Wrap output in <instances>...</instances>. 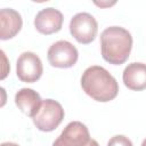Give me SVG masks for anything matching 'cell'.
Returning a JSON list of instances; mask_svg holds the SVG:
<instances>
[{
    "instance_id": "1",
    "label": "cell",
    "mask_w": 146,
    "mask_h": 146,
    "mask_svg": "<svg viewBox=\"0 0 146 146\" xmlns=\"http://www.w3.org/2000/svg\"><path fill=\"white\" fill-rule=\"evenodd\" d=\"M82 90L94 100L106 103L113 100L119 94V84L115 78L104 67L89 66L81 76Z\"/></svg>"
},
{
    "instance_id": "2",
    "label": "cell",
    "mask_w": 146,
    "mask_h": 146,
    "mask_svg": "<svg viewBox=\"0 0 146 146\" xmlns=\"http://www.w3.org/2000/svg\"><path fill=\"white\" fill-rule=\"evenodd\" d=\"M132 48L131 33L122 26L106 27L100 34V51L105 62L113 65L125 63Z\"/></svg>"
},
{
    "instance_id": "3",
    "label": "cell",
    "mask_w": 146,
    "mask_h": 146,
    "mask_svg": "<svg viewBox=\"0 0 146 146\" xmlns=\"http://www.w3.org/2000/svg\"><path fill=\"white\" fill-rule=\"evenodd\" d=\"M65 112L63 106L54 99L42 100V105L38 114L32 119L36 129L43 132L54 131L64 120Z\"/></svg>"
},
{
    "instance_id": "4",
    "label": "cell",
    "mask_w": 146,
    "mask_h": 146,
    "mask_svg": "<svg viewBox=\"0 0 146 146\" xmlns=\"http://www.w3.org/2000/svg\"><path fill=\"white\" fill-rule=\"evenodd\" d=\"M52 146H99L98 143L90 137L86 124L80 121L70 122L62 133L54 141Z\"/></svg>"
},
{
    "instance_id": "5",
    "label": "cell",
    "mask_w": 146,
    "mask_h": 146,
    "mask_svg": "<svg viewBox=\"0 0 146 146\" xmlns=\"http://www.w3.org/2000/svg\"><path fill=\"white\" fill-rule=\"evenodd\" d=\"M70 33L81 44L91 43L98 31L96 18L89 13H78L70 21Z\"/></svg>"
},
{
    "instance_id": "6",
    "label": "cell",
    "mask_w": 146,
    "mask_h": 146,
    "mask_svg": "<svg viewBox=\"0 0 146 146\" xmlns=\"http://www.w3.org/2000/svg\"><path fill=\"white\" fill-rule=\"evenodd\" d=\"M48 62L51 66L58 68H70L74 66L79 58L78 49L66 40H59L52 43L47 52Z\"/></svg>"
},
{
    "instance_id": "7",
    "label": "cell",
    "mask_w": 146,
    "mask_h": 146,
    "mask_svg": "<svg viewBox=\"0 0 146 146\" xmlns=\"http://www.w3.org/2000/svg\"><path fill=\"white\" fill-rule=\"evenodd\" d=\"M43 73L40 57L32 51H24L16 62V75L22 82H36Z\"/></svg>"
},
{
    "instance_id": "8",
    "label": "cell",
    "mask_w": 146,
    "mask_h": 146,
    "mask_svg": "<svg viewBox=\"0 0 146 146\" xmlns=\"http://www.w3.org/2000/svg\"><path fill=\"white\" fill-rule=\"evenodd\" d=\"M63 22H64L63 14L54 7H48L41 9L35 15L34 27L41 34L49 35L60 31L63 26Z\"/></svg>"
},
{
    "instance_id": "9",
    "label": "cell",
    "mask_w": 146,
    "mask_h": 146,
    "mask_svg": "<svg viewBox=\"0 0 146 146\" xmlns=\"http://www.w3.org/2000/svg\"><path fill=\"white\" fill-rule=\"evenodd\" d=\"M15 104L22 113L33 119L41 108L42 99L35 90L22 88L15 95Z\"/></svg>"
},
{
    "instance_id": "10",
    "label": "cell",
    "mask_w": 146,
    "mask_h": 146,
    "mask_svg": "<svg viewBox=\"0 0 146 146\" xmlns=\"http://www.w3.org/2000/svg\"><path fill=\"white\" fill-rule=\"evenodd\" d=\"M23 19L21 14L13 8H2L0 10V39L9 40L14 38L22 29Z\"/></svg>"
},
{
    "instance_id": "11",
    "label": "cell",
    "mask_w": 146,
    "mask_h": 146,
    "mask_svg": "<svg viewBox=\"0 0 146 146\" xmlns=\"http://www.w3.org/2000/svg\"><path fill=\"white\" fill-rule=\"evenodd\" d=\"M122 80L124 86L135 91H140L146 89V64L133 62L125 66Z\"/></svg>"
},
{
    "instance_id": "12",
    "label": "cell",
    "mask_w": 146,
    "mask_h": 146,
    "mask_svg": "<svg viewBox=\"0 0 146 146\" xmlns=\"http://www.w3.org/2000/svg\"><path fill=\"white\" fill-rule=\"evenodd\" d=\"M107 146H132V143L123 135H115L108 140Z\"/></svg>"
},
{
    "instance_id": "13",
    "label": "cell",
    "mask_w": 146,
    "mask_h": 146,
    "mask_svg": "<svg viewBox=\"0 0 146 146\" xmlns=\"http://www.w3.org/2000/svg\"><path fill=\"white\" fill-rule=\"evenodd\" d=\"M97 6H100V7H106V6H112V5H114L115 2H113V3H111V2H95Z\"/></svg>"
},
{
    "instance_id": "14",
    "label": "cell",
    "mask_w": 146,
    "mask_h": 146,
    "mask_svg": "<svg viewBox=\"0 0 146 146\" xmlns=\"http://www.w3.org/2000/svg\"><path fill=\"white\" fill-rule=\"evenodd\" d=\"M1 146H19L18 144L16 143H11V141H6V143H2Z\"/></svg>"
},
{
    "instance_id": "15",
    "label": "cell",
    "mask_w": 146,
    "mask_h": 146,
    "mask_svg": "<svg viewBox=\"0 0 146 146\" xmlns=\"http://www.w3.org/2000/svg\"><path fill=\"white\" fill-rule=\"evenodd\" d=\"M141 146H146V138L143 140V143H141Z\"/></svg>"
}]
</instances>
